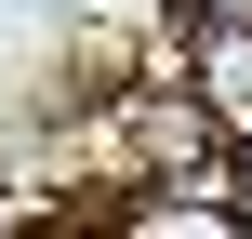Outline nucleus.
<instances>
[{
  "label": "nucleus",
  "instance_id": "f257e3e1",
  "mask_svg": "<svg viewBox=\"0 0 252 239\" xmlns=\"http://www.w3.org/2000/svg\"><path fill=\"white\" fill-rule=\"evenodd\" d=\"M199 106H213V133L252 146V27H199Z\"/></svg>",
  "mask_w": 252,
  "mask_h": 239
},
{
  "label": "nucleus",
  "instance_id": "f03ea898",
  "mask_svg": "<svg viewBox=\"0 0 252 239\" xmlns=\"http://www.w3.org/2000/svg\"><path fill=\"white\" fill-rule=\"evenodd\" d=\"M106 226H133V239H252L239 200H106Z\"/></svg>",
  "mask_w": 252,
  "mask_h": 239
},
{
  "label": "nucleus",
  "instance_id": "7ed1b4c3",
  "mask_svg": "<svg viewBox=\"0 0 252 239\" xmlns=\"http://www.w3.org/2000/svg\"><path fill=\"white\" fill-rule=\"evenodd\" d=\"M186 27H252V0H173Z\"/></svg>",
  "mask_w": 252,
  "mask_h": 239
},
{
  "label": "nucleus",
  "instance_id": "20e7f679",
  "mask_svg": "<svg viewBox=\"0 0 252 239\" xmlns=\"http://www.w3.org/2000/svg\"><path fill=\"white\" fill-rule=\"evenodd\" d=\"M226 200H239V226H252V146H239V173H226Z\"/></svg>",
  "mask_w": 252,
  "mask_h": 239
}]
</instances>
